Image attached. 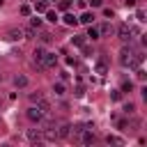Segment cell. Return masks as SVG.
Instances as JSON below:
<instances>
[{
    "mask_svg": "<svg viewBox=\"0 0 147 147\" xmlns=\"http://www.w3.org/2000/svg\"><path fill=\"white\" fill-rule=\"evenodd\" d=\"M140 62H142V53H136L133 48H122V53H119V64L122 67L138 69Z\"/></svg>",
    "mask_w": 147,
    "mask_h": 147,
    "instance_id": "6da1fadb",
    "label": "cell"
},
{
    "mask_svg": "<svg viewBox=\"0 0 147 147\" xmlns=\"http://www.w3.org/2000/svg\"><path fill=\"white\" fill-rule=\"evenodd\" d=\"M25 117H28L30 122H34V124H39V122H41V119L46 117V113L41 110V106H39V103H32V106H30V108L25 110Z\"/></svg>",
    "mask_w": 147,
    "mask_h": 147,
    "instance_id": "7a4b0ae2",
    "label": "cell"
},
{
    "mask_svg": "<svg viewBox=\"0 0 147 147\" xmlns=\"http://www.w3.org/2000/svg\"><path fill=\"white\" fill-rule=\"evenodd\" d=\"M78 136H80V145H94L96 142V136H94V131L90 129V126H85V129H80V131H76Z\"/></svg>",
    "mask_w": 147,
    "mask_h": 147,
    "instance_id": "3957f363",
    "label": "cell"
},
{
    "mask_svg": "<svg viewBox=\"0 0 147 147\" xmlns=\"http://www.w3.org/2000/svg\"><path fill=\"white\" fill-rule=\"evenodd\" d=\"M117 37H119L122 41H131V39H133V28L126 25V23H122V25L117 28Z\"/></svg>",
    "mask_w": 147,
    "mask_h": 147,
    "instance_id": "277c9868",
    "label": "cell"
},
{
    "mask_svg": "<svg viewBox=\"0 0 147 147\" xmlns=\"http://www.w3.org/2000/svg\"><path fill=\"white\" fill-rule=\"evenodd\" d=\"M55 64H57V55L51 53V51H46V55H44V60H41L39 67H41V69H53Z\"/></svg>",
    "mask_w": 147,
    "mask_h": 147,
    "instance_id": "5b68a950",
    "label": "cell"
},
{
    "mask_svg": "<svg viewBox=\"0 0 147 147\" xmlns=\"http://www.w3.org/2000/svg\"><path fill=\"white\" fill-rule=\"evenodd\" d=\"M25 136H28V140H30L32 145H37V142H44V131H41V129H30Z\"/></svg>",
    "mask_w": 147,
    "mask_h": 147,
    "instance_id": "8992f818",
    "label": "cell"
},
{
    "mask_svg": "<svg viewBox=\"0 0 147 147\" xmlns=\"http://www.w3.org/2000/svg\"><path fill=\"white\" fill-rule=\"evenodd\" d=\"M28 83H30V80H28V76H23V74H16V76H14V85H16L18 90L28 87Z\"/></svg>",
    "mask_w": 147,
    "mask_h": 147,
    "instance_id": "52a82bcc",
    "label": "cell"
},
{
    "mask_svg": "<svg viewBox=\"0 0 147 147\" xmlns=\"http://www.w3.org/2000/svg\"><path fill=\"white\" fill-rule=\"evenodd\" d=\"M53 94H55V96H64V94H67V87H64V83H62V80L53 83Z\"/></svg>",
    "mask_w": 147,
    "mask_h": 147,
    "instance_id": "ba28073f",
    "label": "cell"
},
{
    "mask_svg": "<svg viewBox=\"0 0 147 147\" xmlns=\"http://www.w3.org/2000/svg\"><path fill=\"white\" fill-rule=\"evenodd\" d=\"M69 133H71V124H62V126L57 129V140H64Z\"/></svg>",
    "mask_w": 147,
    "mask_h": 147,
    "instance_id": "9c48e42d",
    "label": "cell"
},
{
    "mask_svg": "<svg viewBox=\"0 0 147 147\" xmlns=\"http://www.w3.org/2000/svg\"><path fill=\"white\" fill-rule=\"evenodd\" d=\"M92 21H94V14H92V11H83L80 18H78V23H83V25H90Z\"/></svg>",
    "mask_w": 147,
    "mask_h": 147,
    "instance_id": "30bf717a",
    "label": "cell"
},
{
    "mask_svg": "<svg viewBox=\"0 0 147 147\" xmlns=\"http://www.w3.org/2000/svg\"><path fill=\"white\" fill-rule=\"evenodd\" d=\"M85 37H90L92 41H96V39L101 37V32H99V28H94V25L90 23V28H87V34H85Z\"/></svg>",
    "mask_w": 147,
    "mask_h": 147,
    "instance_id": "8fae6325",
    "label": "cell"
},
{
    "mask_svg": "<svg viewBox=\"0 0 147 147\" xmlns=\"http://www.w3.org/2000/svg\"><path fill=\"white\" fill-rule=\"evenodd\" d=\"M44 55H46V48H44V46H37V48H34V62H37V64H41Z\"/></svg>",
    "mask_w": 147,
    "mask_h": 147,
    "instance_id": "7c38bea8",
    "label": "cell"
},
{
    "mask_svg": "<svg viewBox=\"0 0 147 147\" xmlns=\"http://www.w3.org/2000/svg\"><path fill=\"white\" fill-rule=\"evenodd\" d=\"M106 142H108V145H117V147H122V145H124V140H122L119 136H110V133L106 136Z\"/></svg>",
    "mask_w": 147,
    "mask_h": 147,
    "instance_id": "4fadbf2b",
    "label": "cell"
},
{
    "mask_svg": "<svg viewBox=\"0 0 147 147\" xmlns=\"http://www.w3.org/2000/svg\"><path fill=\"white\" fill-rule=\"evenodd\" d=\"M48 9V0H39V2H34V11L37 14H44Z\"/></svg>",
    "mask_w": 147,
    "mask_h": 147,
    "instance_id": "5bb4252c",
    "label": "cell"
},
{
    "mask_svg": "<svg viewBox=\"0 0 147 147\" xmlns=\"http://www.w3.org/2000/svg\"><path fill=\"white\" fill-rule=\"evenodd\" d=\"M62 21H64V25H76V23H78V18H76L74 14H69V11L62 16Z\"/></svg>",
    "mask_w": 147,
    "mask_h": 147,
    "instance_id": "9a60e30c",
    "label": "cell"
},
{
    "mask_svg": "<svg viewBox=\"0 0 147 147\" xmlns=\"http://www.w3.org/2000/svg\"><path fill=\"white\" fill-rule=\"evenodd\" d=\"M9 39H23V28H14V30H9Z\"/></svg>",
    "mask_w": 147,
    "mask_h": 147,
    "instance_id": "2e32d148",
    "label": "cell"
},
{
    "mask_svg": "<svg viewBox=\"0 0 147 147\" xmlns=\"http://www.w3.org/2000/svg\"><path fill=\"white\" fill-rule=\"evenodd\" d=\"M94 69H96V74H106V71H108V64H106V60H96Z\"/></svg>",
    "mask_w": 147,
    "mask_h": 147,
    "instance_id": "e0dca14e",
    "label": "cell"
},
{
    "mask_svg": "<svg viewBox=\"0 0 147 147\" xmlns=\"http://www.w3.org/2000/svg\"><path fill=\"white\" fill-rule=\"evenodd\" d=\"M131 90H133V83H131V80H124V83H122V90H119V92H131Z\"/></svg>",
    "mask_w": 147,
    "mask_h": 147,
    "instance_id": "ac0fdd59",
    "label": "cell"
},
{
    "mask_svg": "<svg viewBox=\"0 0 147 147\" xmlns=\"http://www.w3.org/2000/svg\"><path fill=\"white\" fill-rule=\"evenodd\" d=\"M30 28H34V30H37V28H41V18H37V16H34V18H30Z\"/></svg>",
    "mask_w": 147,
    "mask_h": 147,
    "instance_id": "d6986e66",
    "label": "cell"
},
{
    "mask_svg": "<svg viewBox=\"0 0 147 147\" xmlns=\"http://www.w3.org/2000/svg\"><path fill=\"white\" fill-rule=\"evenodd\" d=\"M46 18H48L51 23H55V21H57V14H55V11H48V9H46Z\"/></svg>",
    "mask_w": 147,
    "mask_h": 147,
    "instance_id": "ffe728a7",
    "label": "cell"
},
{
    "mask_svg": "<svg viewBox=\"0 0 147 147\" xmlns=\"http://www.w3.org/2000/svg\"><path fill=\"white\" fill-rule=\"evenodd\" d=\"M99 32H101V34H108V32H113V28H110V23H106V25H101V28H99Z\"/></svg>",
    "mask_w": 147,
    "mask_h": 147,
    "instance_id": "44dd1931",
    "label": "cell"
},
{
    "mask_svg": "<svg viewBox=\"0 0 147 147\" xmlns=\"http://www.w3.org/2000/svg\"><path fill=\"white\" fill-rule=\"evenodd\" d=\"M30 11H32V7H28V5L21 7V14H23V16H30Z\"/></svg>",
    "mask_w": 147,
    "mask_h": 147,
    "instance_id": "7402d4cb",
    "label": "cell"
},
{
    "mask_svg": "<svg viewBox=\"0 0 147 147\" xmlns=\"http://www.w3.org/2000/svg\"><path fill=\"white\" fill-rule=\"evenodd\" d=\"M110 99H113V101H119V99H122V92H119V90H115V92L110 94Z\"/></svg>",
    "mask_w": 147,
    "mask_h": 147,
    "instance_id": "603a6c76",
    "label": "cell"
},
{
    "mask_svg": "<svg viewBox=\"0 0 147 147\" xmlns=\"http://www.w3.org/2000/svg\"><path fill=\"white\" fill-rule=\"evenodd\" d=\"M39 99H44V96H41V94H39V92H37V94H30V101H32V103H37V101H39Z\"/></svg>",
    "mask_w": 147,
    "mask_h": 147,
    "instance_id": "cb8c5ba5",
    "label": "cell"
},
{
    "mask_svg": "<svg viewBox=\"0 0 147 147\" xmlns=\"http://www.w3.org/2000/svg\"><path fill=\"white\" fill-rule=\"evenodd\" d=\"M69 5H71L69 0H62V2H60V9H69Z\"/></svg>",
    "mask_w": 147,
    "mask_h": 147,
    "instance_id": "d4e9b609",
    "label": "cell"
},
{
    "mask_svg": "<svg viewBox=\"0 0 147 147\" xmlns=\"http://www.w3.org/2000/svg\"><path fill=\"white\" fill-rule=\"evenodd\" d=\"M74 44H76V46H83V44H85V39H83V37H76V39H74Z\"/></svg>",
    "mask_w": 147,
    "mask_h": 147,
    "instance_id": "484cf974",
    "label": "cell"
},
{
    "mask_svg": "<svg viewBox=\"0 0 147 147\" xmlns=\"http://www.w3.org/2000/svg\"><path fill=\"white\" fill-rule=\"evenodd\" d=\"M136 76H138V80H145V71H142V69H138V71H136Z\"/></svg>",
    "mask_w": 147,
    "mask_h": 147,
    "instance_id": "4316f807",
    "label": "cell"
},
{
    "mask_svg": "<svg viewBox=\"0 0 147 147\" xmlns=\"http://www.w3.org/2000/svg\"><path fill=\"white\" fill-rule=\"evenodd\" d=\"M133 110H136V108H133V106H131V103H126V106H124V113H129V115H131V113H133Z\"/></svg>",
    "mask_w": 147,
    "mask_h": 147,
    "instance_id": "83f0119b",
    "label": "cell"
},
{
    "mask_svg": "<svg viewBox=\"0 0 147 147\" xmlns=\"http://www.w3.org/2000/svg\"><path fill=\"white\" fill-rule=\"evenodd\" d=\"M138 21H140V23L145 21V11H142V9H138Z\"/></svg>",
    "mask_w": 147,
    "mask_h": 147,
    "instance_id": "f1b7e54d",
    "label": "cell"
},
{
    "mask_svg": "<svg viewBox=\"0 0 147 147\" xmlns=\"http://www.w3.org/2000/svg\"><path fill=\"white\" fill-rule=\"evenodd\" d=\"M41 41H44V44H46V41H51V34H48V32H44V34H41Z\"/></svg>",
    "mask_w": 147,
    "mask_h": 147,
    "instance_id": "f546056e",
    "label": "cell"
},
{
    "mask_svg": "<svg viewBox=\"0 0 147 147\" xmlns=\"http://www.w3.org/2000/svg\"><path fill=\"white\" fill-rule=\"evenodd\" d=\"M90 2H92V7H101L103 5V0H90Z\"/></svg>",
    "mask_w": 147,
    "mask_h": 147,
    "instance_id": "4dcf8cb0",
    "label": "cell"
},
{
    "mask_svg": "<svg viewBox=\"0 0 147 147\" xmlns=\"http://www.w3.org/2000/svg\"><path fill=\"white\" fill-rule=\"evenodd\" d=\"M124 5L126 7H136V0H124Z\"/></svg>",
    "mask_w": 147,
    "mask_h": 147,
    "instance_id": "1f68e13d",
    "label": "cell"
},
{
    "mask_svg": "<svg viewBox=\"0 0 147 147\" xmlns=\"http://www.w3.org/2000/svg\"><path fill=\"white\" fill-rule=\"evenodd\" d=\"M2 2H5V0H0V5H2Z\"/></svg>",
    "mask_w": 147,
    "mask_h": 147,
    "instance_id": "d6a6232c",
    "label": "cell"
}]
</instances>
